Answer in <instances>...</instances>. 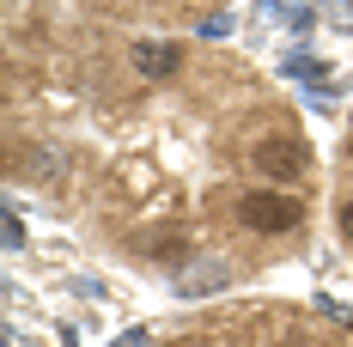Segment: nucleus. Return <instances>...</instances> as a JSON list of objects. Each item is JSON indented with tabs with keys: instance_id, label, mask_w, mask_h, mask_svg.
<instances>
[{
	"instance_id": "f257e3e1",
	"label": "nucleus",
	"mask_w": 353,
	"mask_h": 347,
	"mask_svg": "<svg viewBox=\"0 0 353 347\" xmlns=\"http://www.w3.org/2000/svg\"><path fill=\"white\" fill-rule=\"evenodd\" d=\"M238 219L250 232H292L305 219V208L292 195H274V189H250V195H238Z\"/></svg>"
},
{
	"instance_id": "f03ea898",
	"label": "nucleus",
	"mask_w": 353,
	"mask_h": 347,
	"mask_svg": "<svg viewBox=\"0 0 353 347\" xmlns=\"http://www.w3.org/2000/svg\"><path fill=\"white\" fill-rule=\"evenodd\" d=\"M305 165H311V152H305V140H292V135H268L256 146V171H268L274 183L305 177Z\"/></svg>"
},
{
	"instance_id": "7ed1b4c3",
	"label": "nucleus",
	"mask_w": 353,
	"mask_h": 347,
	"mask_svg": "<svg viewBox=\"0 0 353 347\" xmlns=\"http://www.w3.org/2000/svg\"><path fill=\"white\" fill-rule=\"evenodd\" d=\"M134 68H141L146 79H171L176 73V49L171 43H134Z\"/></svg>"
},
{
	"instance_id": "20e7f679",
	"label": "nucleus",
	"mask_w": 353,
	"mask_h": 347,
	"mask_svg": "<svg viewBox=\"0 0 353 347\" xmlns=\"http://www.w3.org/2000/svg\"><path fill=\"white\" fill-rule=\"evenodd\" d=\"M341 232H347V244H353V201L341 208Z\"/></svg>"
}]
</instances>
